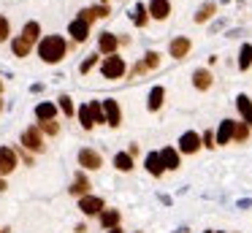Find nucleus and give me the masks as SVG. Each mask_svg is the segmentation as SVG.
<instances>
[{
    "mask_svg": "<svg viewBox=\"0 0 252 233\" xmlns=\"http://www.w3.org/2000/svg\"><path fill=\"white\" fill-rule=\"evenodd\" d=\"M176 233H187V228H179V231H176Z\"/></svg>",
    "mask_w": 252,
    "mask_h": 233,
    "instance_id": "nucleus-40",
    "label": "nucleus"
},
{
    "mask_svg": "<svg viewBox=\"0 0 252 233\" xmlns=\"http://www.w3.org/2000/svg\"><path fill=\"white\" fill-rule=\"evenodd\" d=\"M65 52H68V43L63 35H44L38 41V57L49 65L60 63V60L65 57Z\"/></svg>",
    "mask_w": 252,
    "mask_h": 233,
    "instance_id": "nucleus-1",
    "label": "nucleus"
},
{
    "mask_svg": "<svg viewBox=\"0 0 252 233\" xmlns=\"http://www.w3.org/2000/svg\"><path fill=\"white\" fill-rule=\"evenodd\" d=\"M214 11H217V3H203L201 8H198V14H195V22L201 25V22H209L214 16Z\"/></svg>",
    "mask_w": 252,
    "mask_h": 233,
    "instance_id": "nucleus-25",
    "label": "nucleus"
},
{
    "mask_svg": "<svg viewBox=\"0 0 252 233\" xmlns=\"http://www.w3.org/2000/svg\"><path fill=\"white\" fill-rule=\"evenodd\" d=\"M203 233H214V231H203Z\"/></svg>",
    "mask_w": 252,
    "mask_h": 233,
    "instance_id": "nucleus-41",
    "label": "nucleus"
},
{
    "mask_svg": "<svg viewBox=\"0 0 252 233\" xmlns=\"http://www.w3.org/2000/svg\"><path fill=\"white\" fill-rule=\"evenodd\" d=\"M100 3H109V0H100Z\"/></svg>",
    "mask_w": 252,
    "mask_h": 233,
    "instance_id": "nucleus-42",
    "label": "nucleus"
},
{
    "mask_svg": "<svg viewBox=\"0 0 252 233\" xmlns=\"http://www.w3.org/2000/svg\"><path fill=\"white\" fill-rule=\"evenodd\" d=\"M192 84H195V90H209V87H212V73H209L206 68H198L195 73H192Z\"/></svg>",
    "mask_w": 252,
    "mask_h": 233,
    "instance_id": "nucleus-19",
    "label": "nucleus"
},
{
    "mask_svg": "<svg viewBox=\"0 0 252 233\" xmlns=\"http://www.w3.org/2000/svg\"><path fill=\"white\" fill-rule=\"evenodd\" d=\"M79 19L87 22V25H93V22L98 19V14H95V8H82V11H79Z\"/></svg>",
    "mask_w": 252,
    "mask_h": 233,
    "instance_id": "nucleus-32",
    "label": "nucleus"
},
{
    "mask_svg": "<svg viewBox=\"0 0 252 233\" xmlns=\"http://www.w3.org/2000/svg\"><path fill=\"white\" fill-rule=\"evenodd\" d=\"M87 106H90V114H93L95 125H98V122H106V114H103V103H100V100H90Z\"/></svg>",
    "mask_w": 252,
    "mask_h": 233,
    "instance_id": "nucleus-28",
    "label": "nucleus"
},
{
    "mask_svg": "<svg viewBox=\"0 0 252 233\" xmlns=\"http://www.w3.org/2000/svg\"><path fill=\"white\" fill-rule=\"evenodd\" d=\"M76 114H79V122H82V128H84V130L95 128V119H93V114H90V106H87V103H84V106L79 108Z\"/></svg>",
    "mask_w": 252,
    "mask_h": 233,
    "instance_id": "nucleus-27",
    "label": "nucleus"
},
{
    "mask_svg": "<svg viewBox=\"0 0 252 233\" xmlns=\"http://www.w3.org/2000/svg\"><path fill=\"white\" fill-rule=\"evenodd\" d=\"M0 190H6V182H3V179H0Z\"/></svg>",
    "mask_w": 252,
    "mask_h": 233,
    "instance_id": "nucleus-39",
    "label": "nucleus"
},
{
    "mask_svg": "<svg viewBox=\"0 0 252 233\" xmlns=\"http://www.w3.org/2000/svg\"><path fill=\"white\" fill-rule=\"evenodd\" d=\"M100 225L109 228V231L111 228H120V211L117 209H103L100 211Z\"/></svg>",
    "mask_w": 252,
    "mask_h": 233,
    "instance_id": "nucleus-20",
    "label": "nucleus"
},
{
    "mask_svg": "<svg viewBox=\"0 0 252 233\" xmlns=\"http://www.w3.org/2000/svg\"><path fill=\"white\" fill-rule=\"evenodd\" d=\"M22 146H25V149H30V152H41V149H44V138H41L38 128L22 130Z\"/></svg>",
    "mask_w": 252,
    "mask_h": 233,
    "instance_id": "nucleus-5",
    "label": "nucleus"
},
{
    "mask_svg": "<svg viewBox=\"0 0 252 233\" xmlns=\"http://www.w3.org/2000/svg\"><path fill=\"white\" fill-rule=\"evenodd\" d=\"M0 106H3V103H0Z\"/></svg>",
    "mask_w": 252,
    "mask_h": 233,
    "instance_id": "nucleus-45",
    "label": "nucleus"
},
{
    "mask_svg": "<svg viewBox=\"0 0 252 233\" xmlns=\"http://www.w3.org/2000/svg\"><path fill=\"white\" fill-rule=\"evenodd\" d=\"M247 135H250V125H236V135H233V141H247Z\"/></svg>",
    "mask_w": 252,
    "mask_h": 233,
    "instance_id": "nucleus-34",
    "label": "nucleus"
},
{
    "mask_svg": "<svg viewBox=\"0 0 252 233\" xmlns=\"http://www.w3.org/2000/svg\"><path fill=\"white\" fill-rule=\"evenodd\" d=\"M250 65H252V43H244V46H241V52H239V68L247 70Z\"/></svg>",
    "mask_w": 252,
    "mask_h": 233,
    "instance_id": "nucleus-26",
    "label": "nucleus"
},
{
    "mask_svg": "<svg viewBox=\"0 0 252 233\" xmlns=\"http://www.w3.org/2000/svg\"><path fill=\"white\" fill-rule=\"evenodd\" d=\"M147 8H149V16L158 19V22L168 19V14H171V3H168V0H149Z\"/></svg>",
    "mask_w": 252,
    "mask_h": 233,
    "instance_id": "nucleus-7",
    "label": "nucleus"
},
{
    "mask_svg": "<svg viewBox=\"0 0 252 233\" xmlns=\"http://www.w3.org/2000/svg\"><path fill=\"white\" fill-rule=\"evenodd\" d=\"M103 209H106V203L98 195H84V198H79V211L82 214H100Z\"/></svg>",
    "mask_w": 252,
    "mask_h": 233,
    "instance_id": "nucleus-4",
    "label": "nucleus"
},
{
    "mask_svg": "<svg viewBox=\"0 0 252 233\" xmlns=\"http://www.w3.org/2000/svg\"><path fill=\"white\" fill-rule=\"evenodd\" d=\"M55 114H57L55 103H38V106H35V117H38L41 122H52V119H55Z\"/></svg>",
    "mask_w": 252,
    "mask_h": 233,
    "instance_id": "nucleus-18",
    "label": "nucleus"
},
{
    "mask_svg": "<svg viewBox=\"0 0 252 233\" xmlns=\"http://www.w3.org/2000/svg\"><path fill=\"white\" fill-rule=\"evenodd\" d=\"M236 125L239 122H233V119H222L220 122V128H217V144H228L230 138L236 135Z\"/></svg>",
    "mask_w": 252,
    "mask_h": 233,
    "instance_id": "nucleus-12",
    "label": "nucleus"
},
{
    "mask_svg": "<svg viewBox=\"0 0 252 233\" xmlns=\"http://www.w3.org/2000/svg\"><path fill=\"white\" fill-rule=\"evenodd\" d=\"M0 92H3V84H0Z\"/></svg>",
    "mask_w": 252,
    "mask_h": 233,
    "instance_id": "nucleus-43",
    "label": "nucleus"
},
{
    "mask_svg": "<svg viewBox=\"0 0 252 233\" xmlns=\"http://www.w3.org/2000/svg\"><path fill=\"white\" fill-rule=\"evenodd\" d=\"M71 195H76V198L90 195V179L84 176V173H76V179H73V187H71Z\"/></svg>",
    "mask_w": 252,
    "mask_h": 233,
    "instance_id": "nucleus-17",
    "label": "nucleus"
},
{
    "mask_svg": "<svg viewBox=\"0 0 252 233\" xmlns=\"http://www.w3.org/2000/svg\"><path fill=\"white\" fill-rule=\"evenodd\" d=\"M141 63H144V68H147V70H152V68H158V65H160V54L158 52H147Z\"/></svg>",
    "mask_w": 252,
    "mask_h": 233,
    "instance_id": "nucleus-31",
    "label": "nucleus"
},
{
    "mask_svg": "<svg viewBox=\"0 0 252 233\" xmlns=\"http://www.w3.org/2000/svg\"><path fill=\"white\" fill-rule=\"evenodd\" d=\"M109 233H122V231H120V228H111V231H109Z\"/></svg>",
    "mask_w": 252,
    "mask_h": 233,
    "instance_id": "nucleus-38",
    "label": "nucleus"
},
{
    "mask_svg": "<svg viewBox=\"0 0 252 233\" xmlns=\"http://www.w3.org/2000/svg\"><path fill=\"white\" fill-rule=\"evenodd\" d=\"M0 233H8V231H0Z\"/></svg>",
    "mask_w": 252,
    "mask_h": 233,
    "instance_id": "nucleus-44",
    "label": "nucleus"
},
{
    "mask_svg": "<svg viewBox=\"0 0 252 233\" xmlns=\"http://www.w3.org/2000/svg\"><path fill=\"white\" fill-rule=\"evenodd\" d=\"M117 46H120V38L117 35H111V33H103V35L98 38V49H100V54H114L117 52Z\"/></svg>",
    "mask_w": 252,
    "mask_h": 233,
    "instance_id": "nucleus-14",
    "label": "nucleus"
},
{
    "mask_svg": "<svg viewBox=\"0 0 252 233\" xmlns=\"http://www.w3.org/2000/svg\"><path fill=\"white\" fill-rule=\"evenodd\" d=\"M6 38H8V19L0 16V41H6Z\"/></svg>",
    "mask_w": 252,
    "mask_h": 233,
    "instance_id": "nucleus-36",
    "label": "nucleus"
},
{
    "mask_svg": "<svg viewBox=\"0 0 252 233\" xmlns=\"http://www.w3.org/2000/svg\"><path fill=\"white\" fill-rule=\"evenodd\" d=\"M236 108H239L244 125H252V100H250V95H244V92H241V95L236 98Z\"/></svg>",
    "mask_w": 252,
    "mask_h": 233,
    "instance_id": "nucleus-15",
    "label": "nucleus"
},
{
    "mask_svg": "<svg viewBox=\"0 0 252 233\" xmlns=\"http://www.w3.org/2000/svg\"><path fill=\"white\" fill-rule=\"evenodd\" d=\"M68 35H73V41H87L90 38V25L87 22H82V19H73L71 25H68Z\"/></svg>",
    "mask_w": 252,
    "mask_h": 233,
    "instance_id": "nucleus-11",
    "label": "nucleus"
},
{
    "mask_svg": "<svg viewBox=\"0 0 252 233\" xmlns=\"http://www.w3.org/2000/svg\"><path fill=\"white\" fill-rule=\"evenodd\" d=\"M79 166H84L87 171H95V168L103 166V160H100V155L95 149H82L79 152Z\"/></svg>",
    "mask_w": 252,
    "mask_h": 233,
    "instance_id": "nucleus-9",
    "label": "nucleus"
},
{
    "mask_svg": "<svg viewBox=\"0 0 252 233\" xmlns=\"http://www.w3.org/2000/svg\"><path fill=\"white\" fill-rule=\"evenodd\" d=\"M114 166H117V171H130L133 168V155L130 152H120V155H114Z\"/></svg>",
    "mask_w": 252,
    "mask_h": 233,
    "instance_id": "nucleus-24",
    "label": "nucleus"
},
{
    "mask_svg": "<svg viewBox=\"0 0 252 233\" xmlns=\"http://www.w3.org/2000/svg\"><path fill=\"white\" fill-rule=\"evenodd\" d=\"M144 166H147V171L152 173V176H163V171H165L163 160H160V152H149L147 160H144Z\"/></svg>",
    "mask_w": 252,
    "mask_h": 233,
    "instance_id": "nucleus-16",
    "label": "nucleus"
},
{
    "mask_svg": "<svg viewBox=\"0 0 252 233\" xmlns=\"http://www.w3.org/2000/svg\"><path fill=\"white\" fill-rule=\"evenodd\" d=\"M57 106H60V111H65V117L76 114V108H73V103H71V98H68V95H60V98H57Z\"/></svg>",
    "mask_w": 252,
    "mask_h": 233,
    "instance_id": "nucleus-30",
    "label": "nucleus"
},
{
    "mask_svg": "<svg viewBox=\"0 0 252 233\" xmlns=\"http://www.w3.org/2000/svg\"><path fill=\"white\" fill-rule=\"evenodd\" d=\"M14 168H17V155H14V149H8V146H0V176L11 173Z\"/></svg>",
    "mask_w": 252,
    "mask_h": 233,
    "instance_id": "nucleus-8",
    "label": "nucleus"
},
{
    "mask_svg": "<svg viewBox=\"0 0 252 233\" xmlns=\"http://www.w3.org/2000/svg\"><path fill=\"white\" fill-rule=\"evenodd\" d=\"M133 22H136V27H144L149 22V8L144 3H136V8H133Z\"/></svg>",
    "mask_w": 252,
    "mask_h": 233,
    "instance_id": "nucleus-23",
    "label": "nucleus"
},
{
    "mask_svg": "<svg viewBox=\"0 0 252 233\" xmlns=\"http://www.w3.org/2000/svg\"><path fill=\"white\" fill-rule=\"evenodd\" d=\"M201 135L195 133V130H187V133H182L179 138V152H185V155H195L198 149H201Z\"/></svg>",
    "mask_w": 252,
    "mask_h": 233,
    "instance_id": "nucleus-3",
    "label": "nucleus"
},
{
    "mask_svg": "<svg viewBox=\"0 0 252 233\" xmlns=\"http://www.w3.org/2000/svg\"><path fill=\"white\" fill-rule=\"evenodd\" d=\"M38 130H44V133H49V135H57V130H60V125L52 119V122H38Z\"/></svg>",
    "mask_w": 252,
    "mask_h": 233,
    "instance_id": "nucleus-33",
    "label": "nucleus"
},
{
    "mask_svg": "<svg viewBox=\"0 0 252 233\" xmlns=\"http://www.w3.org/2000/svg\"><path fill=\"white\" fill-rule=\"evenodd\" d=\"M190 38H185V35H179V38H174L171 41V46H168V52H171V57L174 60H182V57H187V52H190Z\"/></svg>",
    "mask_w": 252,
    "mask_h": 233,
    "instance_id": "nucleus-10",
    "label": "nucleus"
},
{
    "mask_svg": "<svg viewBox=\"0 0 252 233\" xmlns=\"http://www.w3.org/2000/svg\"><path fill=\"white\" fill-rule=\"evenodd\" d=\"M160 160H163L165 171H176V168L182 166V163H179V152H176L174 146H165V149H160Z\"/></svg>",
    "mask_w": 252,
    "mask_h": 233,
    "instance_id": "nucleus-13",
    "label": "nucleus"
},
{
    "mask_svg": "<svg viewBox=\"0 0 252 233\" xmlns=\"http://www.w3.org/2000/svg\"><path fill=\"white\" fill-rule=\"evenodd\" d=\"M30 46H33V43H30L25 35H19V38H14V41H11V52L17 54V57H28Z\"/></svg>",
    "mask_w": 252,
    "mask_h": 233,
    "instance_id": "nucleus-22",
    "label": "nucleus"
},
{
    "mask_svg": "<svg viewBox=\"0 0 252 233\" xmlns=\"http://www.w3.org/2000/svg\"><path fill=\"white\" fill-rule=\"evenodd\" d=\"M217 233H220V231H217Z\"/></svg>",
    "mask_w": 252,
    "mask_h": 233,
    "instance_id": "nucleus-46",
    "label": "nucleus"
},
{
    "mask_svg": "<svg viewBox=\"0 0 252 233\" xmlns=\"http://www.w3.org/2000/svg\"><path fill=\"white\" fill-rule=\"evenodd\" d=\"M103 114H106V125H111V128H120L122 122V111H120V103L117 100H103Z\"/></svg>",
    "mask_w": 252,
    "mask_h": 233,
    "instance_id": "nucleus-6",
    "label": "nucleus"
},
{
    "mask_svg": "<svg viewBox=\"0 0 252 233\" xmlns=\"http://www.w3.org/2000/svg\"><path fill=\"white\" fill-rule=\"evenodd\" d=\"M214 141H217V135H214V133H203V146H209V149H214V146H217Z\"/></svg>",
    "mask_w": 252,
    "mask_h": 233,
    "instance_id": "nucleus-37",
    "label": "nucleus"
},
{
    "mask_svg": "<svg viewBox=\"0 0 252 233\" xmlns=\"http://www.w3.org/2000/svg\"><path fill=\"white\" fill-rule=\"evenodd\" d=\"M38 33H41L38 22H28V25H25V30H22V35L28 38L30 43H35V41H38Z\"/></svg>",
    "mask_w": 252,
    "mask_h": 233,
    "instance_id": "nucleus-29",
    "label": "nucleus"
},
{
    "mask_svg": "<svg viewBox=\"0 0 252 233\" xmlns=\"http://www.w3.org/2000/svg\"><path fill=\"white\" fill-rule=\"evenodd\" d=\"M95 65H98V57H87L82 65H79V70H82V73H90V70H93Z\"/></svg>",
    "mask_w": 252,
    "mask_h": 233,
    "instance_id": "nucleus-35",
    "label": "nucleus"
},
{
    "mask_svg": "<svg viewBox=\"0 0 252 233\" xmlns=\"http://www.w3.org/2000/svg\"><path fill=\"white\" fill-rule=\"evenodd\" d=\"M163 98H165V90H163V87H152V92H149V100H147V108H149V111H158V108L163 106Z\"/></svg>",
    "mask_w": 252,
    "mask_h": 233,
    "instance_id": "nucleus-21",
    "label": "nucleus"
},
{
    "mask_svg": "<svg viewBox=\"0 0 252 233\" xmlns=\"http://www.w3.org/2000/svg\"><path fill=\"white\" fill-rule=\"evenodd\" d=\"M125 60L117 57V54H111V57H106L103 63H100V73L106 76V79H120V76H125Z\"/></svg>",
    "mask_w": 252,
    "mask_h": 233,
    "instance_id": "nucleus-2",
    "label": "nucleus"
}]
</instances>
